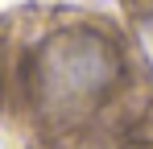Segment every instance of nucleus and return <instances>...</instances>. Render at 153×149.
<instances>
[{
  "label": "nucleus",
  "mask_w": 153,
  "mask_h": 149,
  "mask_svg": "<svg viewBox=\"0 0 153 149\" xmlns=\"http://www.w3.org/2000/svg\"><path fill=\"white\" fill-rule=\"evenodd\" d=\"M116 71V54L91 33H62L42 54V83L54 95H87Z\"/></svg>",
  "instance_id": "f257e3e1"
}]
</instances>
